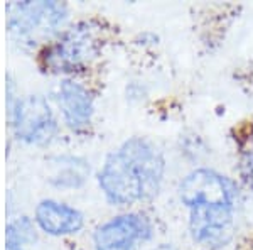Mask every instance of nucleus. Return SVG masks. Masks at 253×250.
Returning <instances> with one entry per match:
<instances>
[{
    "label": "nucleus",
    "instance_id": "8",
    "mask_svg": "<svg viewBox=\"0 0 253 250\" xmlns=\"http://www.w3.org/2000/svg\"><path fill=\"white\" fill-rule=\"evenodd\" d=\"M41 237L54 240L78 237L86 227V215L76 204L56 196H42L31 211Z\"/></svg>",
    "mask_w": 253,
    "mask_h": 250
},
{
    "label": "nucleus",
    "instance_id": "1",
    "mask_svg": "<svg viewBox=\"0 0 253 250\" xmlns=\"http://www.w3.org/2000/svg\"><path fill=\"white\" fill-rule=\"evenodd\" d=\"M166 174V159L145 137H130L105 155L95 171L100 195L110 206L126 208L156 198Z\"/></svg>",
    "mask_w": 253,
    "mask_h": 250
},
{
    "label": "nucleus",
    "instance_id": "7",
    "mask_svg": "<svg viewBox=\"0 0 253 250\" xmlns=\"http://www.w3.org/2000/svg\"><path fill=\"white\" fill-rule=\"evenodd\" d=\"M179 200L187 210L198 206H231L236 208L235 183L214 169H194L179 184Z\"/></svg>",
    "mask_w": 253,
    "mask_h": 250
},
{
    "label": "nucleus",
    "instance_id": "4",
    "mask_svg": "<svg viewBox=\"0 0 253 250\" xmlns=\"http://www.w3.org/2000/svg\"><path fill=\"white\" fill-rule=\"evenodd\" d=\"M9 141L29 149H49L63 135V125L51 98L44 93H22L5 106Z\"/></svg>",
    "mask_w": 253,
    "mask_h": 250
},
{
    "label": "nucleus",
    "instance_id": "12",
    "mask_svg": "<svg viewBox=\"0 0 253 250\" xmlns=\"http://www.w3.org/2000/svg\"><path fill=\"white\" fill-rule=\"evenodd\" d=\"M22 95L19 88V81L15 75L12 71H7L5 73V106H9L14 103L17 98Z\"/></svg>",
    "mask_w": 253,
    "mask_h": 250
},
{
    "label": "nucleus",
    "instance_id": "10",
    "mask_svg": "<svg viewBox=\"0 0 253 250\" xmlns=\"http://www.w3.org/2000/svg\"><path fill=\"white\" fill-rule=\"evenodd\" d=\"M93 167L86 157L71 152L49 155L46 161L44 181L58 193L80 191L89 183Z\"/></svg>",
    "mask_w": 253,
    "mask_h": 250
},
{
    "label": "nucleus",
    "instance_id": "13",
    "mask_svg": "<svg viewBox=\"0 0 253 250\" xmlns=\"http://www.w3.org/2000/svg\"><path fill=\"white\" fill-rule=\"evenodd\" d=\"M5 250H29L22 245H17V244H10V242H5Z\"/></svg>",
    "mask_w": 253,
    "mask_h": 250
},
{
    "label": "nucleus",
    "instance_id": "9",
    "mask_svg": "<svg viewBox=\"0 0 253 250\" xmlns=\"http://www.w3.org/2000/svg\"><path fill=\"white\" fill-rule=\"evenodd\" d=\"M235 208L198 206L189 210V233L196 244L206 249H219L228 244L233 232Z\"/></svg>",
    "mask_w": 253,
    "mask_h": 250
},
{
    "label": "nucleus",
    "instance_id": "11",
    "mask_svg": "<svg viewBox=\"0 0 253 250\" xmlns=\"http://www.w3.org/2000/svg\"><path fill=\"white\" fill-rule=\"evenodd\" d=\"M5 242L22 245L26 249H34L41 242V233L34 220L27 213H15L7 216L5 221Z\"/></svg>",
    "mask_w": 253,
    "mask_h": 250
},
{
    "label": "nucleus",
    "instance_id": "2",
    "mask_svg": "<svg viewBox=\"0 0 253 250\" xmlns=\"http://www.w3.org/2000/svg\"><path fill=\"white\" fill-rule=\"evenodd\" d=\"M105 32L103 22L95 17L71 20L58 38L34 56L39 71L54 78H84L103 52Z\"/></svg>",
    "mask_w": 253,
    "mask_h": 250
},
{
    "label": "nucleus",
    "instance_id": "6",
    "mask_svg": "<svg viewBox=\"0 0 253 250\" xmlns=\"http://www.w3.org/2000/svg\"><path fill=\"white\" fill-rule=\"evenodd\" d=\"M154 237V225L144 213L125 210L108 216L89 233L91 250H137Z\"/></svg>",
    "mask_w": 253,
    "mask_h": 250
},
{
    "label": "nucleus",
    "instance_id": "3",
    "mask_svg": "<svg viewBox=\"0 0 253 250\" xmlns=\"http://www.w3.org/2000/svg\"><path fill=\"white\" fill-rule=\"evenodd\" d=\"M71 22V9L56 0H14L5 3V34L12 51L38 54Z\"/></svg>",
    "mask_w": 253,
    "mask_h": 250
},
{
    "label": "nucleus",
    "instance_id": "5",
    "mask_svg": "<svg viewBox=\"0 0 253 250\" xmlns=\"http://www.w3.org/2000/svg\"><path fill=\"white\" fill-rule=\"evenodd\" d=\"M49 98L63 130L73 135H83L91 129L96 115V93L84 78H58Z\"/></svg>",
    "mask_w": 253,
    "mask_h": 250
}]
</instances>
